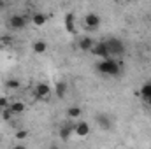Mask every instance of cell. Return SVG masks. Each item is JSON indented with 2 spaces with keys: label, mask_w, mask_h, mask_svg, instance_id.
<instances>
[{
  "label": "cell",
  "mask_w": 151,
  "mask_h": 149,
  "mask_svg": "<svg viewBox=\"0 0 151 149\" xmlns=\"http://www.w3.org/2000/svg\"><path fill=\"white\" fill-rule=\"evenodd\" d=\"M139 97H142L144 100H150L151 98V82H144L139 90Z\"/></svg>",
  "instance_id": "obj_15"
},
{
  "label": "cell",
  "mask_w": 151,
  "mask_h": 149,
  "mask_svg": "<svg viewBox=\"0 0 151 149\" xmlns=\"http://www.w3.org/2000/svg\"><path fill=\"white\" fill-rule=\"evenodd\" d=\"M84 25H86L88 28H91V30L99 28V27H100V16L95 14V12L86 14V16H84Z\"/></svg>",
  "instance_id": "obj_7"
},
{
  "label": "cell",
  "mask_w": 151,
  "mask_h": 149,
  "mask_svg": "<svg viewBox=\"0 0 151 149\" xmlns=\"http://www.w3.org/2000/svg\"><path fill=\"white\" fill-rule=\"evenodd\" d=\"M46 21H47V16H46L44 12H35V14L32 16V23H34L35 27H44Z\"/></svg>",
  "instance_id": "obj_13"
},
{
  "label": "cell",
  "mask_w": 151,
  "mask_h": 149,
  "mask_svg": "<svg viewBox=\"0 0 151 149\" xmlns=\"http://www.w3.org/2000/svg\"><path fill=\"white\" fill-rule=\"evenodd\" d=\"M106 44H107L109 53H111L113 56H123V54H125V44H123L119 39H109Z\"/></svg>",
  "instance_id": "obj_2"
},
{
  "label": "cell",
  "mask_w": 151,
  "mask_h": 149,
  "mask_svg": "<svg viewBox=\"0 0 151 149\" xmlns=\"http://www.w3.org/2000/svg\"><path fill=\"white\" fill-rule=\"evenodd\" d=\"M2 42H4V44H9V42H11V37H9V35H5V37L2 39Z\"/></svg>",
  "instance_id": "obj_23"
},
{
  "label": "cell",
  "mask_w": 151,
  "mask_h": 149,
  "mask_svg": "<svg viewBox=\"0 0 151 149\" xmlns=\"http://www.w3.org/2000/svg\"><path fill=\"white\" fill-rule=\"evenodd\" d=\"M74 133L77 137H86V135H90V123H88V121H83V119H76Z\"/></svg>",
  "instance_id": "obj_4"
},
{
  "label": "cell",
  "mask_w": 151,
  "mask_h": 149,
  "mask_svg": "<svg viewBox=\"0 0 151 149\" xmlns=\"http://www.w3.org/2000/svg\"><path fill=\"white\" fill-rule=\"evenodd\" d=\"M32 51H34L35 54H44V53L47 51V42H46V40H35V42L32 44Z\"/></svg>",
  "instance_id": "obj_9"
},
{
  "label": "cell",
  "mask_w": 151,
  "mask_h": 149,
  "mask_svg": "<svg viewBox=\"0 0 151 149\" xmlns=\"http://www.w3.org/2000/svg\"><path fill=\"white\" fill-rule=\"evenodd\" d=\"M7 7V4H5V0H0V11H4Z\"/></svg>",
  "instance_id": "obj_22"
},
{
  "label": "cell",
  "mask_w": 151,
  "mask_h": 149,
  "mask_svg": "<svg viewBox=\"0 0 151 149\" xmlns=\"http://www.w3.org/2000/svg\"><path fill=\"white\" fill-rule=\"evenodd\" d=\"M148 102H151V98H150V100H148Z\"/></svg>",
  "instance_id": "obj_25"
},
{
  "label": "cell",
  "mask_w": 151,
  "mask_h": 149,
  "mask_svg": "<svg viewBox=\"0 0 151 149\" xmlns=\"http://www.w3.org/2000/svg\"><path fill=\"white\" fill-rule=\"evenodd\" d=\"M0 116L4 117V121H12V117H14L16 114H14V112L7 107V109H4V111H2V114H0Z\"/></svg>",
  "instance_id": "obj_19"
},
{
  "label": "cell",
  "mask_w": 151,
  "mask_h": 149,
  "mask_svg": "<svg viewBox=\"0 0 151 149\" xmlns=\"http://www.w3.org/2000/svg\"><path fill=\"white\" fill-rule=\"evenodd\" d=\"M97 123H99V126L104 128V130H109V128H111V121H109V117L104 116V114L97 116Z\"/></svg>",
  "instance_id": "obj_16"
},
{
  "label": "cell",
  "mask_w": 151,
  "mask_h": 149,
  "mask_svg": "<svg viewBox=\"0 0 151 149\" xmlns=\"http://www.w3.org/2000/svg\"><path fill=\"white\" fill-rule=\"evenodd\" d=\"M34 95L39 100H47L51 97V86L47 82H39L35 86V90H34Z\"/></svg>",
  "instance_id": "obj_3"
},
{
  "label": "cell",
  "mask_w": 151,
  "mask_h": 149,
  "mask_svg": "<svg viewBox=\"0 0 151 149\" xmlns=\"http://www.w3.org/2000/svg\"><path fill=\"white\" fill-rule=\"evenodd\" d=\"M2 111H4V109H2V107H0V114H2Z\"/></svg>",
  "instance_id": "obj_24"
},
{
  "label": "cell",
  "mask_w": 151,
  "mask_h": 149,
  "mask_svg": "<svg viewBox=\"0 0 151 149\" xmlns=\"http://www.w3.org/2000/svg\"><path fill=\"white\" fill-rule=\"evenodd\" d=\"M91 53H93L95 56H99V58H109V56H111L109 47H107L106 42H99V44H95V46L91 47Z\"/></svg>",
  "instance_id": "obj_6"
},
{
  "label": "cell",
  "mask_w": 151,
  "mask_h": 149,
  "mask_svg": "<svg viewBox=\"0 0 151 149\" xmlns=\"http://www.w3.org/2000/svg\"><path fill=\"white\" fill-rule=\"evenodd\" d=\"M81 107H77V105H72V107H69L67 109V117L70 119V121H76V119H79L81 117Z\"/></svg>",
  "instance_id": "obj_14"
},
{
  "label": "cell",
  "mask_w": 151,
  "mask_h": 149,
  "mask_svg": "<svg viewBox=\"0 0 151 149\" xmlns=\"http://www.w3.org/2000/svg\"><path fill=\"white\" fill-rule=\"evenodd\" d=\"M65 91H67V84H65V82H56V86H55V95H56L58 98H62V97H65Z\"/></svg>",
  "instance_id": "obj_18"
},
{
  "label": "cell",
  "mask_w": 151,
  "mask_h": 149,
  "mask_svg": "<svg viewBox=\"0 0 151 149\" xmlns=\"http://www.w3.org/2000/svg\"><path fill=\"white\" fill-rule=\"evenodd\" d=\"M11 111L14 112V114H21V112H25V104L23 102H19V100H16V102H11V107H9Z\"/></svg>",
  "instance_id": "obj_17"
},
{
  "label": "cell",
  "mask_w": 151,
  "mask_h": 149,
  "mask_svg": "<svg viewBox=\"0 0 151 149\" xmlns=\"http://www.w3.org/2000/svg\"><path fill=\"white\" fill-rule=\"evenodd\" d=\"M5 88L11 90V91H16V90L21 88V81L16 79V77H9V79H5Z\"/></svg>",
  "instance_id": "obj_11"
},
{
  "label": "cell",
  "mask_w": 151,
  "mask_h": 149,
  "mask_svg": "<svg viewBox=\"0 0 151 149\" xmlns=\"http://www.w3.org/2000/svg\"><path fill=\"white\" fill-rule=\"evenodd\" d=\"M0 107H2V109L11 107V100H9L7 97H0Z\"/></svg>",
  "instance_id": "obj_20"
},
{
  "label": "cell",
  "mask_w": 151,
  "mask_h": 149,
  "mask_svg": "<svg viewBox=\"0 0 151 149\" xmlns=\"http://www.w3.org/2000/svg\"><path fill=\"white\" fill-rule=\"evenodd\" d=\"M27 137H28V132H27V130H18V132H16V139H18V140H23V139H27Z\"/></svg>",
  "instance_id": "obj_21"
},
{
  "label": "cell",
  "mask_w": 151,
  "mask_h": 149,
  "mask_svg": "<svg viewBox=\"0 0 151 149\" xmlns=\"http://www.w3.org/2000/svg\"><path fill=\"white\" fill-rule=\"evenodd\" d=\"M74 23H76V18H74V14H72V12H69V14L65 16V30H67L69 34H74V32H76V27H74Z\"/></svg>",
  "instance_id": "obj_12"
},
{
  "label": "cell",
  "mask_w": 151,
  "mask_h": 149,
  "mask_svg": "<svg viewBox=\"0 0 151 149\" xmlns=\"http://www.w3.org/2000/svg\"><path fill=\"white\" fill-rule=\"evenodd\" d=\"M72 133H74V123H70V125H63V126L60 128V137H62L63 140H69Z\"/></svg>",
  "instance_id": "obj_10"
},
{
  "label": "cell",
  "mask_w": 151,
  "mask_h": 149,
  "mask_svg": "<svg viewBox=\"0 0 151 149\" xmlns=\"http://www.w3.org/2000/svg\"><path fill=\"white\" fill-rule=\"evenodd\" d=\"M79 49L81 51H84V53H88V51H91V47L95 46L93 44V39L91 37H83V39H79Z\"/></svg>",
  "instance_id": "obj_8"
},
{
  "label": "cell",
  "mask_w": 151,
  "mask_h": 149,
  "mask_svg": "<svg viewBox=\"0 0 151 149\" xmlns=\"http://www.w3.org/2000/svg\"><path fill=\"white\" fill-rule=\"evenodd\" d=\"M97 70L104 75H119V65L111 56L109 58H100V62L97 63Z\"/></svg>",
  "instance_id": "obj_1"
},
{
  "label": "cell",
  "mask_w": 151,
  "mask_h": 149,
  "mask_svg": "<svg viewBox=\"0 0 151 149\" xmlns=\"http://www.w3.org/2000/svg\"><path fill=\"white\" fill-rule=\"evenodd\" d=\"M150 18H151V12H150Z\"/></svg>",
  "instance_id": "obj_26"
},
{
  "label": "cell",
  "mask_w": 151,
  "mask_h": 149,
  "mask_svg": "<svg viewBox=\"0 0 151 149\" xmlns=\"http://www.w3.org/2000/svg\"><path fill=\"white\" fill-rule=\"evenodd\" d=\"M9 27L12 30H21V28L27 27V18L25 16H19V14H14V16L9 18Z\"/></svg>",
  "instance_id": "obj_5"
}]
</instances>
